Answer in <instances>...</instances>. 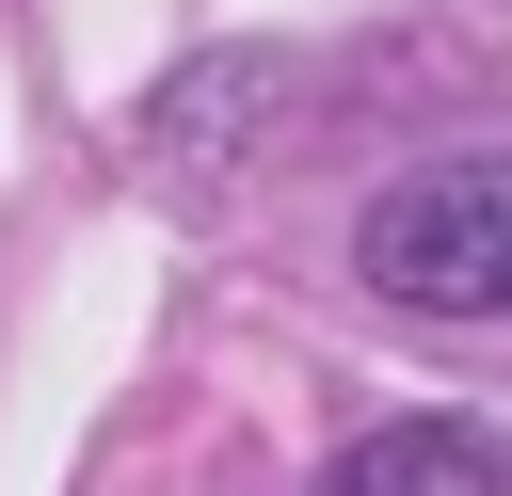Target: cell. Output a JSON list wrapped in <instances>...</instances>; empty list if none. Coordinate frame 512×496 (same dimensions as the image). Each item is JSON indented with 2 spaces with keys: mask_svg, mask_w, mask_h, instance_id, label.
<instances>
[{
  "mask_svg": "<svg viewBox=\"0 0 512 496\" xmlns=\"http://www.w3.org/2000/svg\"><path fill=\"white\" fill-rule=\"evenodd\" d=\"M352 272L416 320H512V160H416L384 176V208L352 224Z\"/></svg>",
  "mask_w": 512,
  "mask_h": 496,
  "instance_id": "cell-1",
  "label": "cell"
},
{
  "mask_svg": "<svg viewBox=\"0 0 512 496\" xmlns=\"http://www.w3.org/2000/svg\"><path fill=\"white\" fill-rule=\"evenodd\" d=\"M320 496H512V432L496 416H384L336 448Z\"/></svg>",
  "mask_w": 512,
  "mask_h": 496,
  "instance_id": "cell-2",
  "label": "cell"
}]
</instances>
